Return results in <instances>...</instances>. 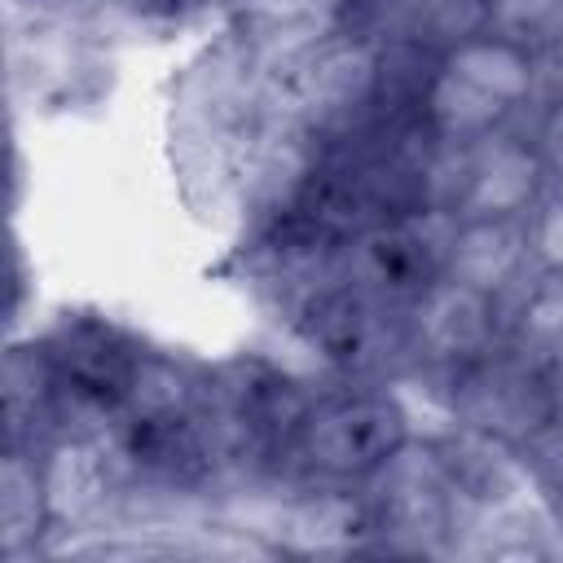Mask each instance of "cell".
Listing matches in <instances>:
<instances>
[{"label":"cell","instance_id":"5","mask_svg":"<svg viewBox=\"0 0 563 563\" xmlns=\"http://www.w3.org/2000/svg\"><path fill=\"white\" fill-rule=\"evenodd\" d=\"M453 211L440 207H413L383 216L339 246V273L361 286L374 299L387 303H409L427 282L444 273V251L453 233Z\"/></svg>","mask_w":563,"mask_h":563},{"label":"cell","instance_id":"22","mask_svg":"<svg viewBox=\"0 0 563 563\" xmlns=\"http://www.w3.org/2000/svg\"><path fill=\"white\" fill-rule=\"evenodd\" d=\"M532 141H537V150H541V158H545L550 180L563 185V92H554L550 106L541 110V119H537V128H532Z\"/></svg>","mask_w":563,"mask_h":563},{"label":"cell","instance_id":"12","mask_svg":"<svg viewBox=\"0 0 563 563\" xmlns=\"http://www.w3.org/2000/svg\"><path fill=\"white\" fill-rule=\"evenodd\" d=\"M229 35H238L264 66H282L299 48L352 26L356 0H224Z\"/></svg>","mask_w":563,"mask_h":563},{"label":"cell","instance_id":"1","mask_svg":"<svg viewBox=\"0 0 563 563\" xmlns=\"http://www.w3.org/2000/svg\"><path fill=\"white\" fill-rule=\"evenodd\" d=\"M409 435V409L387 378H339V387L312 396L290 444L286 475L365 484Z\"/></svg>","mask_w":563,"mask_h":563},{"label":"cell","instance_id":"20","mask_svg":"<svg viewBox=\"0 0 563 563\" xmlns=\"http://www.w3.org/2000/svg\"><path fill=\"white\" fill-rule=\"evenodd\" d=\"M488 31L541 53L563 35V0H484Z\"/></svg>","mask_w":563,"mask_h":563},{"label":"cell","instance_id":"27","mask_svg":"<svg viewBox=\"0 0 563 563\" xmlns=\"http://www.w3.org/2000/svg\"><path fill=\"white\" fill-rule=\"evenodd\" d=\"M176 4H180V0H176Z\"/></svg>","mask_w":563,"mask_h":563},{"label":"cell","instance_id":"11","mask_svg":"<svg viewBox=\"0 0 563 563\" xmlns=\"http://www.w3.org/2000/svg\"><path fill=\"white\" fill-rule=\"evenodd\" d=\"M444 277L510 299L532 277L528 220L519 216H457L444 251Z\"/></svg>","mask_w":563,"mask_h":563},{"label":"cell","instance_id":"19","mask_svg":"<svg viewBox=\"0 0 563 563\" xmlns=\"http://www.w3.org/2000/svg\"><path fill=\"white\" fill-rule=\"evenodd\" d=\"M506 347H515L519 356L537 361L545 369V361H554L563 352V277L554 273H537L506 299Z\"/></svg>","mask_w":563,"mask_h":563},{"label":"cell","instance_id":"9","mask_svg":"<svg viewBox=\"0 0 563 563\" xmlns=\"http://www.w3.org/2000/svg\"><path fill=\"white\" fill-rule=\"evenodd\" d=\"M550 189L545 158L532 141V132L519 128H493L462 150V180L453 194V216H519L541 202Z\"/></svg>","mask_w":563,"mask_h":563},{"label":"cell","instance_id":"2","mask_svg":"<svg viewBox=\"0 0 563 563\" xmlns=\"http://www.w3.org/2000/svg\"><path fill=\"white\" fill-rule=\"evenodd\" d=\"M273 70L277 101L321 141H347L387 114V44L343 26Z\"/></svg>","mask_w":563,"mask_h":563},{"label":"cell","instance_id":"13","mask_svg":"<svg viewBox=\"0 0 563 563\" xmlns=\"http://www.w3.org/2000/svg\"><path fill=\"white\" fill-rule=\"evenodd\" d=\"M352 26L383 44H405L440 57L449 44L484 31L488 9L484 0H356Z\"/></svg>","mask_w":563,"mask_h":563},{"label":"cell","instance_id":"18","mask_svg":"<svg viewBox=\"0 0 563 563\" xmlns=\"http://www.w3.org/2000/svg\"><path fill=\"white\" fill-rule=\"evenodd\" d=\"M207 387V365H194L176 352L150 347L136 356V369L123 387V405L119 413L128 418H185L198 409Z\"/></svg>","mask_w":563,"mask_h":563},{"label":"cell","instance_id":"26","mask_svg":"<svg viewBox=\"0 0 563 563\" xmlns=\"http://www.w3.org/2000/svg\"><path fill=\"white\" fill-rule=\"evenodd\" d=\"M31 4H53V0H31Z\"/></svg>","mask_w":563,"mask_h":563},{"label":"cell","instance_id":"16","mask_svg":"<svg viewBox=\"0 0 563 563\" xmlns=\"http://www.w3.org/2000/svg\"><path fill=\"white\" fill-rule=\"evenodd\" d=\"M440 66H444L449 75L466 79L471 88L497 97V101L510 106L515 114H519L523 106H532L537 88L545 84V79H541V53H532V48H523V44H515V40H506V35H497V31H488V26L475 31V35H466V40H457V44H449V48L440 53Z\"/></svg>","mask_w":563,"mask_h":563},{"label":"cell","instance_id":"21","mask_svg":"<svg viewBox=\"0 0 563 563\" xmlns=\"http://www.w3.org/2000/svg\"><path fill=\"white\" fill-rule=\"evenodd\" d=\"M528 246H532V268L563 277V185L550 180L541 202L528 211Z\"/></svg>","mask_w":563,"mask_h":563},{"label":"cell","instance_id":"6","mask_svg":"<svg viewBox=\"0 0 563 563\" xmlns=\"http://www.w3.org/2000/svg\"><path fill=\"white\" fill-rule=\"evenodd\" d=\"M405 339H409V369L444 383L462 365L501 347L506 303L440 273L405 303Z\"/></svg>","mask_w":563,"mask_h":563},{"label":"cell","instance_id":"15","mask_svg":"<svg viewBox=\"0 0 563 563\" xmlns=\"http://www.w3.org/2000/svg\"><path fill=\"white\" fill-rule=\"evenodd\" d=\"M4 396V444L48 449L53 444V409H57V365L40 334L13 339L0 369Z\"/></svg>","mask_w":563,"mask_h":563},{"label":"cell","instance_id":"25","mask_svg":"<svg viewBox=\"0 0 563 563\" xmlns=\"http://www.w3.org/2000/svg\"><path fill=\"white\" fill-rule=\"evenodd\" d=\"M554 519H559V532H563V510H559V515H554Z\"/></svg>","mask_w":563,"mask_h":563},{"label":"cell","instance_id":"10","mask_svg":"<svg viewBox=\"0 0 563 563\" xmlns=\"http://www.w3.org/2000/svg\"><path fill=\"white\" fill-rule=\"evenodd\" d=\"M40 339L66 391L119 413L123 387L136 369V356L145 352V339L101 312H62Z\"/></svg>","mask_w":563,"mask_h":563},{"label":"cell","instance_id":"3","mask_svg":"<svg viewBox=\"0 0 563 563\" xmlns=\"http://www.w3.org/2000/svg\"><path fill=\"white\" fill-rule=\"evenodd\" d=\"M374 550L383 554H457L471 519L435 435H409L365 484Z\"/></svg>","mask_w":563,"mask_h":563},{"label":"cell","instance_id":"17","mask_svg":"<svg viewBox=\"0 0 563 563\" xmlns=\"http://www.w3.org/2000/svg\"><path fill=\"white\" fill-rule=\"evenodd\" d=\"M413 114L422 119V128H427L431 136H440V141H462V145L475 141V136H484V132H493V128H506V123L515 119L510 106H501L497 97H488V92L471 88L466 79L449 75V70L440 66V57L431 62V70H427V79H422V92H418Z\"/></svg>","mask_w":563,"mask_h":563},{"label":"cell","instance_id":"8","mask_svg":"<svg viewBox=\"0 0 563 563\" xmlns=\"http://www.w3.org/2000/svg\"><path fill=\"white\" fill-rule=\"evenodd\" d=\"M207 391L220 396L255 431V440L273 457L277 475H286L290 444L299 435V422H303L317 387L268 356L242 352V356H229L220 365H207Z\"/></svg>","mask_w":563,"mask_h":563},{"label":"cell","instance_id":"4","mask_svg":"<svg viewBox=\"0 0 563 563\" xmlns=\"http://www.w3.org/2000/svg\"><path fill=\"white\" fill-rule=\"evenodd\" d=\"M282 321L339 378H391L409 369L405 308L365 295L343 273L303 295Z\"/></svg>","mask_w":563,"mask_h":563},{"label":"cell","instance_id":"7","mask_svg":"<svg viewBox=\"0 0 563 563\" xmlns=\"http://www.w3.org/2000/svg\"><path fill=\"white\" fill-rule=\"evenodd\" d=\"M444 400H449V418L457 427L493 435L510 449L528 444L545 422H554L545 369L506 343L497 352L462 365L457 374H449Z\"/></svg>","mask_w":563,"mask_h":563},{"label":"cell","instance_id":"23","mask_svg":"<svg viewBox=\"0 0 563 563\" xmlns=\"http://www.w3.org/2000/svg\"><path fill=\"white\" fill-rule=\"evenodd\" d=\"M541 79L550 84V92H563V35L541 48Z\"/></svg>","mask_w":563,"mask_h":563},{"label":"cell","instance_id":"14","mask_svg":"<svg viewBox=\"0 0 563 563\" xmlns=\"http://www.w3.org/2000/svg\"><path fill=\"white\" fill-rule=\"evenodd\" d=\"M53 537H57V519H53L44 453L4 444V457H0V550L4 559L18 563V559L48 554Z\"/></svg>","mask_w":563,"mask_h":563},{"label":"cell","instance_id":"24","mask_svg":"<svg viewBox=\"0 0 563 563\" xmlns=\"http://www.w3.org/2000/svg\"><path fill=\"white\" fill-rule=\"evenodd\" d=\"M545 391H550V409L563 422V352L554 361H545Z\"/></svg>","mask_w":563,"mask_h":563}]
</instances>
